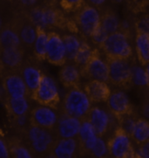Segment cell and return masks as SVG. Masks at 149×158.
Here are the masks:
<instances>
[{
	"label": "cell",
	"instance_id": "cell-35",
	"mask_svg": "<svg viewBox=\"0 0 149 158\" xmlns=\"http://www.w3.org/2000/svg\"><path fill=\"white\" fill-rule=\"evenodd\" d=\"M90 156L93 157H105V156H109V150H108L107 143L104 141L101 136H99L97 142L95 143L94 147L90 152Z\"/></svg>",
	"mask_w": 149,
	"mask_h": 158
},
{
	"label": "cell",
	"instance_id": "cell-39",
	"mask_svg": "<svg viewBox=\"0 0 149 158\" xmlns=\"http://www.w3.org/2000/svg\"><path fill=\"white\" fill-rule=\"evenodd\" d=\"M136 157L149 158V140L139 145V148L136 150Z\"/></svg>",
	"mask_w": 149,
	"mask_h": 158
},
{
	"label": "cell",
	"instance_id": "cell-19",
	"mask_svg": "<svg viewBox=\"0 0 149 158\" xmlns=\"http://www.w3.org/2000/svg\"><path fill=\"white\" fill-rule=\"evenodd\" d=\"M1 101L9 117L28 114L30 105L27 97H11L1 90Z\"/></svg>",
	"mask_w": 149,
	"mask_h": 158
},
{
	"label": "cell",
	"instance_id": "cell-13",
	"mask_svg": "<svg viewBox=\"0 0 149 158\" xmlns=\"http://www.w3.org/2000/svg\"><path fill=\"white\" fill-rule=\"evenodd\" d=\"M46 60L51 65L58 66H64L67 61L63 38L54 31L48 32Z\"/></svg>",
	"mask_w": 149,
	"mask_h": 158
},
{
	"label": "cell",
	"instance_id": "cell-38",
	"mask_svg": "<svg viewBox=\"0 0 149 158\" xmlns=\"http://www.w3.org/2000/svg\"><path fill=\"white\" fill-rule=\"evenodd\" d=\"M134 29L136 31L149 33V14L139 17L134 22Z\"/></svg>",
	"mask_w": 149,
	"mask_h": 158
},
{
	"label": "cell",
	"instance_id": "cell-37",
	"mask_svg": "<svg viewBox=\"0 0 149 158\" xmlns=\"http://www.w3.org/2000/svg\"><path fill=\"white\" fill-rule=\"evenodd\" d=\"M108 35H109V33L100 25L98 29L92 34V36L90 37V39L92 40L93 43H94L99 47H100L104 44V42L106 41V40L107 39Z\"/></svg>",
	"mask_w": 149,
	"mask_h": 158
},
{
	"label": "cell",
	"instance_id": "cell-2",
	"mask_svg": "<svg viewBox=\"0 0 149 158\" xmlns=\"http://www.w3.org/2000/svg\"><path fill=\"white\" fill-rule=\"evenodd\" d=\"M93 102L90 100L87 93L80 87L70 88L64 97L62 103L63 113L84 120L87 118L92 109Z\"/></svg>",
	"mask_w": 149,
	"mask_h": 158
},
{
	"label": "cell",
	"instance_id": "cell-42",
	"mask_svg": "<svg viewBox=\"0 0 149 158\" xmlns=\"http://www.w3.org/2000/svg\"><path fill=\"white\" fill-rule=\"evenodd\" d=\"M22 9H30L35 6L38 0H15Z\"/></svg>",
	"mask_w": 149,
	"mask_h": 158
},
{
	"label": "cell",
	"instance_id": "cell-26",
	"mask_svg": "<svg viewBox=\"0 0 149 158\" xmlns=\"http://www.w3.org/2000/svg\"><path fill=\"white\" fill-rule=\"evenodd\" d=\"M8 146L10 149V157L29 158L33 157V152L29 148L26 143L20 137H10L8 141Z\"/></svg>",
	"mask_w": 149,
	"mask_h": 158
},
{
	"label": "cell",
	"instance_id": "cell-15",
	"mask_svg": "<svg viewBox=\"0 0 149 158\" xmlns=\"http://www.w3.org/2000/svg\"><path fill=\"white\" fill-rule=\"evenodd\" d=\"M56 108L47 106L34 107L30 114V122L31 125L38 126L50 130H54L58 120Z\"/></svg>",
	"mask_w": 149,
	"mask_h": 158
},
{
	"label": "cell",
	"instance_id": "cell-33",
	"mask_svg": "<svg viewBox=\"0 0 149 158\" xmlns=\"http://www.w3.org/2000/svg\"><path fill=\"white\" fill-rule=\"evenodd\" d=\"M132 77L134 85L139 87H148V78L146 68H142L139 66H133Z\"/></svg>",
	"mask_w": 149,
	"mask_h": 158
},
{
	"label": "cell",
	"instance_id": "cell-12",
	"mask_svg": "<svg viewBox=\"0 0 149 158\" xmlns=\"http://www.w3.org/2000/svg\"><path fill=\"white\" fill-rule=\"evenodd\" d=\"M1 73L19 72L25 63V50L22 46L0 47Z\"/></svg>",
	"mask_w": 149,
	"mask_h": 158
},
{
	"label": "cell",
	"instance_id": "cell-31",
	"mask_svg": "<svg viewBox=\"0 0 149 158\" xmlns=\"http://www.w3.org/2000/svg\"><path fill=\"white\" fill-rule=\"evenodd\" d=\"M94 49H92L91 46H89L87 42L82 41L81 46L79 49L76 56L73 60V62L75 65H77L79 68L82 66H86L90 60V59L93 56V53Z\"/></svg>",
	"mask_w": 149,
	"mask_h": 158
},
{
	"label": "cell",
	"instance_id": "cell-30",
	"mask_svg": "<svg viewBox=\"0 0 149 158\" xmlns=\"http://www.w3.org/2000/svg\"><path fill=\"white\" fill-rule=\"evenodd\" d=\"M62 38H63L65 46H66L67 61L68 60L73 61L79 49L81 46L82 41H80L77 36L73 35V34H65Z\"/></svg>",
	"mask_w": 149,
	"mask_h": 158
},
{
	"label": "cell",
	"instance_id": "cell-11",
	"mask_svg": "<svg viewBox=\"0 0 149 158\" xmlns=\"http://www.w3.org/2000/svg\"><path fill=\"white\" fill-rule=\"evenodd\" d=\"M1 90L11 97L30 96L29 90L19 72L1 73Z\"/></svg>",
	"mask_w": 149,
	"mask_h": 158
},
{
	"label": "cell",
	"instance_id": "cell-6",
	"mask_svg": "<svg viewBox=\"0 0 149 158\" xmlns=\"http://www.w3.org/2000/svg\"><path fill=\"white\" fill-rule=\"evenodd\" d=\"M73 21L78 30L87 37H91L101 25V14L98 8L85 4L81 9L75 12Z\"/></svg>",
	"mask_w": 149,
	"mask_h": 158
},
{
	"label": "cell",
	"instance_id": "cell-20",
	"mask_svg": "<svg viewBox=\"0 0 149 158\" xmlns=\"http://www.w3.org/2000/svg\"><path fill=\"white\" fill-rule=\"evenodd\" d=\"M84 90L93 103L107 102L111 95V89L107 82L90 80L84 85Z\"/></svg>",
	"mask_w": 149,
	"mask_h": 158
},
{
	"label": "cell",
	"instance_id": "cell-28",
	"mask_svg": "<svg viewBox=\"0 0 149 158\" xmlns=\"http://www.w3.org/2000/svg\"><path fill=\"white\" fill-rule=\"evenodd\" d=\"M99 11L101 14V26L109 34L119 30L120 20L118 14L112 8H102Z\"/></svg>",
	"mask_w": 149,
	"mask_h": 158
},
{
	"label": "cell",
	"instance_id": "cell-24",
	"mask_svg": "<svg viewBox=\"0 0 149 158\" xmlns=\"http://www.w3.org/2000/svg\"><path fill=\"white\" fill-rule=\"evenodd\" d=\"M20 37L14 23L10 19L5 25L2 24L0 31V47H17L22 46Z\"/></svg>",
	"mask_w": 149,
	"mask_h": 158
},
{
	"label": "cell",
	"instance_id": "cell-5",
	"mask_svg": "<svg viewBox=\"0 0 149 158\" xmlns=\"http://www.w3.org/2000/svg\"><path fill=\"white\" fill-rule=\"evenodd\" d=\"M109 66V82L114 87L128 90L133 83L132 67L129 60L106 57Z\"/></svg>",
	"mask_w": 149,
	"mask_h": 158
},
{
	"label": "cell",
	"instance_id": "cell-23",
	"mask_svg": "<svg viewBox=\"0 0 149 158\" xmlns=\"http://www.w3.org/2000/svg\"><path fill=\"white\" fill-rule=\"evenodd\" d=\"M81 77L82 75L80 68L75 64H65L61 66V69L58 73L59 81L62 85L67 89L79 87Z\"/></svg>",
	"mask_w": 149,
	"mask_h": 158
},
{
	"label": "cell",
	"instance_id": "cell-34",
	"mask_svg": "<svg viewBox=\"0 0 149 158\" xmlns=\"http://www.w3.org/2000/svg\"><path fill=\"white\" fill-rule=\"evenodd\" d=\"M138 119L139 118L136 116L135 113L131 114H127V115H125L119 120L118 125L120 127H122L124 130L131 136Z\"/></svg>",
	"mask_w": 149,
	"mask_h": 158
},
{
	"label": "cell",
	"instance_id": "cell-41",
	"mask_svg": "<svg viewBox=\"0 0 149 158\" xmlns=\"http://www.w3.org/2000/svg\"><path fill=\"white\" fill-rule=\"evenodd\" d=\"M140 113H141L143 118L149 121V97L145 98L144 100L142 101V102H141Z\"/></svg>",
	"mask_w": 149,
	"mask_h": 158
},
{
	"label": "cell",
	"instance_id": "cell-40",
	"mask_svg": "<svg viewBox=\"0 0 149 158\" xmlns=\"http://www.w3.org/2000/svg\"><path fill=\"white\" fill-rule=\"evenodd\" d=\"M0 157H10V149H9L8 143H7V141H5L4 138H1V141H0Z\"/></svg>",
	"mask_w": 149,
	"mask_h": 158
},
{
	"label": "cell",
	"instance_id": "cell-32",
	"mask_svg": "<svg viewBox=\"0 0 149 158\" xmlns=\"http://www.w3.org/2000/svg\"><path fill=\"white\" fill-rule=\"evenodd\" d=\"M9 123L10 127L16 130V132L18 133L20 135H23L31 125L30 116H28L27 114L9 117Z\"/></svg>",
	"mask_w": 149,
	"mask_h": 158
},
{
	"label": "cell",
	"instance_id": "cell-7",
	"mask_svg": "<svg viewBox=\"0 0 149 158\" xmlns=\"http://www.w3.org/2000/svg\"><path fill=\"white\" fill-rule=\"evenodd\" d=\"M132 140L128 134L118 125L107 143L109 156L117 158L136 157Z\"/></svg>",
	"mask_w": 149,
	"mask_h": 158
},
{
	"label": "cell",
	"instance_id": "cell-45",
	"mask_svg": "<svg viewBox=\"0 0 149 158\" xmlns=\"http://www.w3.org/2000/svg\"><path fill=\"white\" fill-rule=\"evenodd\" d=\"M146 71H147V78H148V87H149V63L146 66Z\"/></svg>",
	"mask_w": 149,
	"mask_h": 158
},
{
	"label": "cell",
	"instance_id": "cell-44",
	"mask_svg": "<svg viewBox=\"0 0 149 158\" xmlns=\"http://www.w3.org/2000/svg\"><path fill=\"white\" fill-rule=\"evenodd\" d=\"M60 0H43L44 4L48 5H57L58 3H59Z\"/></svg>",
	"mask_w": 149,
	"mask_h": 158
},
{
	"label": "cell",
	"instance_id": "cell-14",
	"mask_svg": "<svg viewBox=\"0 0 149 158\" xmlns=\"http://www.w3.org/2000/svg\"><path fill=\"white\" fill-rule=\"evenodd\" d=\"M107 103L109 111L116 117L117 122L125 115L135 113L128 96L122 90L113 91Z\"/></svg>",
	"mask_w": 149,
	"mask_h": 158
},
{
	"label": "cell",
	"instance_id": "cell-8",
	"mask_svg": "<svg viewBox=\"0 0 149 158\" xmlns=\"http://www.w3.org/2000/svg\"><path fill=\"white\" fill-rule=\"evenodd\" d=\"M30 97L39 105L53 108H57L60 102L59 91L56 82L51 77L46 74H44L40 84Z\"/></svg>",
	"mask_w": 149,
	"mask_h": 158
},
{
	"label": "cell",
	"instance_id": "cell-4",
	"mask_svg": "<svg viewBox=\"0 0 149 158\" xmlns=\"http://www.w3.org/2000/svg\"><path fill=\"white\" fill-rule=\"evenodd\" d=\"M131 37L132 35L119 30L109 34L99 48L102 49L106 57L130 60L134 54L131 45Z\"/></svg>",
	"mask_w": 149,
	"mask_h": 158
},
{
	"label": "cell",
	"instance_id": "cell-25",
	"mask_svg": "<svg viewBox=\"0 0 149 158\" xmlns=\"http://www.w3.org/2000/svg\"><path fill=\"white\" fill-rule=\"evenodd\" d=\"M135 50L139 63L147 66L149 63V33L136 31Z\"/></svg>",
	"mask_w": 149,
	"mask_h": 158
},
{
	"label": "cell",
	"instance_id": "cell-21",
	"mask_svg": "<svg viewBox=\"0 0 149 158\" xmlns=\"http://www.w3.org/2000/svg\"><path fill=\"white\" fill-rule=\"evenodd\" d=\"M98 135L95 131L94 127H93L92 123H90L87 118L82 120L80 130L78 135L80 143L81 156H84L86 154H90L91 150L93 149L98 140Z\"/></svg>",
	"mask_w": 149,
	"mask_h": 158
},
{
	"label": "cell",
	"instance_id": "cell-3",
	"mask_svg": "<svg viewBox=\"0 0 149 158\" xmlns=\"http://www.w3.org/2000/svg\"><path fill=\"white\" fill-rule=\"evenodd\" d=\"M22 136L31 151L39 155L51 153L52 147L58 138L54 130H50L31 124Z\"/></svg>",
	"mask_w": 149,
	"mask_h": 158
},
{
	"label": "cell",
	"instance_id": "cell-10",
	"mask_svg": "<svg viewBox=\"0 0 149 158\" xmlns=\"http://www.w3.org/2000/svg\"><path fill=\"white\" fill-rule=\"evenodd\" d=\"M11 20L14 23L23 46L32 47L37 38V26L30 20L25 9L15 11Z\"/></svg>",
	"mask_w": 149,
	"mask_h": 158
},
{
	"label": "cell",
	"instance_id": "cell-46",
	"mask_svg": "<svg viewBox=\"0 0 149 158\" xmlns=\"http://www.w3.org/2000/svg\"><path fill=\"white\" fill-rule=\"evenodd\" d=\"M112 3L113 4H119V3H121V2H123L124 0H110Z\"/></svg>",
	"mask_w": 149,
	"mask_h": 158
},
{
	"label": "cell",
	"instance_id": "cell-47",
	"mask_svg": "<svg viewBox=\"0 0 149 158\" xmlns=\"http://www.w3.org/2000/svg\"><path fill=\"white\" fill-rule=\"evenodd\" d=\"M9 1H11V0H9Z\"/></svg>",
	"mask_w": 149,
	"mask_h": 158
},
{
	"label": "cell",
	"instance_id": "cell-22",
	"mask_svg": "<svg viewBox=\"0 0 149 158\" xmlns=\"http://www.w3.org/2000/svg\"><path fill=\"white\" fill-rule=\"evenodd\" d=\"M19 73L26 82L31 96V94L36 90L37 87L40 84L44 74L36 65L29 62H25L23 64Z\"/></svg>",
	"mask_w": 149,
	"mask_h": 158
},
{
	"label": "cell",
	"instance_id": "cell-16",
	"mask_svg": "<svg viewBox=\"0 0 149 158\" xmlns=\"http://www.w3.org/2000/svg\"><path fill=\"white\" fill-rule=\"evenodd\" d=\"M81 156L80 143L78 137L57 138L50 156L58 158H72Z\"/></svg>",
	"mask_w": 149,
	"mask_h": 158
},
{
	"label": "cell",
	"instance_id": "cell-9",
	"mask_svg": "<svg viewBox=\"0 0 149 158\" xmlns=\"http://www.w3.org/2000/svg\"><path fill=\"white\" fill-rule=\"evenodd\" d=\"M81 75L88 80L109 82V66L107 58L102 59L98 49H94L93 56L86 66L80 67Z\"/></svg>",
	"mask_w": 149,
	"mask_h": 158
},
{
	"label": "cell",
	"instance_id": "cell-1",
	"mask_svg": "<svg viewBox=\"0 0 149 158\" xmlns=\"http://www.w3.org/2000/svg\"><path fill=\"white\" fill-rule=\"evenodd\" d=\"M22 9V8H21ZM30 20L37 26L46 30L48 28L68 29L71 31H77V26L73 19L66 18L63 10L57 5H36L30 9H25Z\"/></svg>",
	"mask_w": 149,
	"mask_h": 158
},
{
	"label": "cell",
	"instance_id": "cell-36",
	"mask_svg": "<svg viewBox=\"0 0 149 158\" xmlns=\"http://www.w3.org/2000/svg\"><path fill=\"white\" fill-rule=\"evenodd\" d=\"M86 4V0H60L59 5L65 12H77Z\"/></svg>",
	"mask_w": 149,
	"mask_h": 158
},
{
	"label": "cell",
	"instance_id": "cell-48",
	"mask_svg": "<svg viewBox=\"0 0 149 158\" xmlns=\"http://www.w3.org/2000/svg\"><path fill=\"white\" fill-rule=\"evenodd\" d=\"M148 140H149V139H148Z\"/></svg>",
	"mask_w": 149,
	"mask_h": 158
},
{
	"label": "cell",
	"instance_id": "cell-27",
	"mask_svg": "<svg viewBox=\"0 0 149 158\" xmlns=\"http://www.w3.org/2000/svg\"><path fill=\"white\" fill-rule=\"evenodd\" d=\"M48 41V32L41 27H37V38L34 42L33 54L38 61L43 62L46 60V48Z\"/></svg>",
	"mask_w": 149,
	"mask_h": 158
},
{
	"label": "cell",
	"instance_id": "cell-43",
	"mask_svg": "<svg viewBox=\"0 0 149 158\" xmlns=\"http://www.w3.org/2000/svg\"><path fill=\"white\" fill-rule=\"evenodd\" d=\"M107 0H87V2L90 5H92L94 7L98 8L99 10L102 9L104 5L107 3Z\"/></svg>",
	"mask_w": 149,
	"mask_h": 158
},
{
	"label": "cell",
	"instance_id": "cell-29",
	"mask_svg": "<svg viewBox=\"0 0 149 158\" xmlns=\"http://www.w3.org/2000/svg\"><path fill=\"white\" fill-rule=\"evenodd\" d=\"M134 143L138 145L146 143L149 139V121L145 118H139L131 135Z\"/></svg>",
	"mask_w": 149,
	"mask_h": 158
},
{
	"label": "cell",
	"instance_id": "cell-17",
	"mask_svg": "<svg viewBox=\"0 0 149 158\" xmlns=\"http://www.w3.org/2000/svg\"><path fill=\"white\" fill-rule=\"evenodd\" d=\"M87 119L92 123L98 136L103 137L112 128L113 119H116V117L112 113H108L103 108L93 107L88 114Z\"/></svg>",
	"mask_w": 149,
	"mask_h": 158
},
{
	"label": "cell",
	"instance_id": "cell-18",
	"mask_svg": "<svg viewBox=\"0 0 149 158\" xmlns=\"http://www.w3.org/2000/svg\"><path fill=\"white\" fill-rule=\"evenodd\" d=\"M82 120L63 113L58 116V120L54 128L58 138L78 137L80 130Z\"/></svg>",
	"mask_w": 149,
	"mask_h": 158
}]
</instances>
